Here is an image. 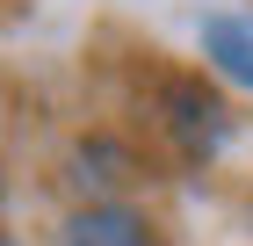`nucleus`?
<instances>
[{"instance_id":"obj_1","label":"nucleus","mask_w":253,"mask_h":246,"mask_svg":"<svg viewBox=\"0 0 253 246\" xmlns=\"http://www.w3.org/2000/svg\"><path fill=\"white\" fill-rule=\"evenodd\" d=\"M167 109H174V138H181V152H217L224 145V101L217 95H203L195 80H181V87H167Z\"/></svg>"},{"instance_id":"obj_2","label":"nucleus","mask_w":253,"mask_h":246,"mask_svg":"<svg viewBox=\"0 0 253 246\" xmlns=\"http://www.w3.org/2000/svg\"><path fill=\"white\" fill-rule=\"evenodd\" d=\"M58 246H152V225L123 203H94L58 232Z\"/></svg>"},{"instance_id":"obj_3","label":"nucleus","mask_w":253,"mask_h":246,"mask_svg":"<svg viewBox=\"0 0 253 246\" xmlns=\"http://www.w3.org/2000/svg\"><path fill=\"white\" fill-rule=\"evenodd\" d=\"M203 51H210V65L224 80L253 87V22L246 15H210V22H203Z\"/></svg>"}]
</instances>
